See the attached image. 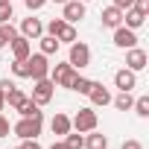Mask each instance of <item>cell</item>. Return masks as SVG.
Here are the masks:
<instances>
[{"mask_svg":"<svg viewBox=\"0 0 149 149\" xmlns=\"http://www.w3.org/2000/svg\"><path fill=\"white\" fill-rule=\"evenodd\" d=\"M41 126H44V117H21L12 132H15L21 140H35V137L41 134Z\"/></svg>","mask_w":149,"mask_h":149,"instance_id":"6da1fadb","label":"cell"},{"mask_svg":"<svg viewBox=\"0 0 149 149\" xmlns=\"http://www.w3.org/2000/svg\"><path fill=\"white\" fill-rule=\"evenodd\" d=\"M73 79H76V70H73L67 61H61V64H53V67H50V82H53L56 88H67V91H70Z\"/></svg>","mask_w":149,"mask_h":149,"instance_id":"7a4b0ae2","label":"cell"},{"mask_svg":"<svg viewBox=\"0 0 149 149\" xmlns=\"http://www.w3.org/2000/svg\"><path fill=\"white\" fill-rule=\"evenodd\" d=\"M67 64H70L73 70L88 67V64H91V47L82 44V41H73V44H70V53H67Z\"/></svg>","mask_w":149,"mask_h":149,"instance_id":"3957f363","label":"cell"},{"mask_svg":"<svg viewBox=\"0 0 149 149\" xmlns=\"http://www.w3.org/2000/svg\"><path fill=\"white\" fill-rule=\"evenodd\" d=\"M70 126L76 129V132H82V134H85V132H94V129H97V111H94V108H79L76 117L70 120Z\"/></svg>","mask_w":149,"mask_h":149,"instance_id":"277c9868","label":"cell"},{"mask_svg":"<svg viewBox=\"0 0 149 149\" xmlns=\"http://www.w3.org/2000/svg\"><path fill=\"white\" fill-rule=\"evenodd\" d=\"M26 64H29V79H32V82H35V79H47V76H50V61H47V56H44V53L29 56V58H26Z\"/></svg>","mask_w":149,"mask_h":149,"instance_id":"5b68a950","label":"cell"},{"mask_svg":"<svg viewBox=\"0 0 149 149\" xmlns=\"http://www.w3.org/2000/svg\"><path fill=\"white\" fill-rule=\"evenodd\" d=\"M61 18L67 24H76L85 18V3L82 0H67V3H61Z\"/></svg>","mask_w":149,"mask_h":149,"instance_id":"8992f818","label":"cell"},{"mask_svg":"<svg viewBox=\"0 0 149 149\" xmlns=\"http://www.w3.org/2000/svg\"><path fill=\"white\" fill-rule=\"evenodd\" d=\"M53 82H50V76L47 79H35V88H32V100L38 102V105H47L50 100H53Z\"/></svg>","mask_w":149,"mask_h":149,"instance_id":"52a82bcc","label":"cell"},{"mask_svg":"<svg viewBox=\"0 0 149 149\" xmlns=\"http://www.w3.org/2000/svg\"><path fill=\"white\" fill-rule=\"evenodd\" d=\"M114 44L120 47V50H129V47H137V35H134V29H129V26H117L114 29Z\"/></svg>","mask_w":149,"mask_h":149,"instance_id":"ba28073f","label":"cell"},{"mask_svg":"<svg viewBox=\"0 0 149 149\" xmlns=\"http://www.w3.org/2000/svg\"><path fill=\"white\" fill-rule=\"evenodd\" d=\"M146 61H149V56H146V50H140V47H129V53H126V67L129 70H143L146 67Z\"/></svg>","mask_w":149,"mask_h":149,"instance_id":"9c48e42d","label":"cell"},{"mask_svg":"<svg viewBox=\"0 0 149 149\" xmlns=\"http://www.w3.org/2000/svg\"><path fill=\"white\" fill-rule=\"evenodd\" d=\"M114 85H117L120 91H132V88H137V73L129 70V67L117 70V73H114Z\"/></svg>","mask_w":149,"mask_h":149,"instance_id":"30bf717a","label":"cell"},{"mask_svg":"<svg viewBox=\"0 0 149 149\" xmlns=\"http://www.w3.org/2000/svg\"><path fill=\"white\" fill-rule=\"evenodd\" d=\"M21 35L29 38V41H32V38H41V35H44V24H41L38 18H24V21H21Z\"/></svg>","mask_w":149,"mask_h":149,"instance_id":"8fae6325","label":"cell"},{"mask_svg":"<svg viewBox=\"0 0 149 149\" xmlns=\"http://www.w3.org/2000/svg\"><path fill=\"white\" fill-rule=\"evenodd\" d=\"M88 97H91V102H94V105H111V91H108L102 82H91Z\"/></svg>","mask_w":149,"mask_h":149,"instance_id":"7c38bea8","label":"cell"},{"mask_svg":"<svg viewBox=\"0 0 149 149\" xmlns=\"http://www.w3.org/2000/svg\"><path fill=\"white\" fill-rule=\"evenodd\" d=\"M102 26H108V29H117L120 24H123V9H117V6H108V9H102Z\"/></svg>","mask_w":149,"mask_h":149,"instance_id":"4fadbf2b","label":"cell"},{"mask_svg":"<svg viewBox=\"0 0 149 149\" xmlns=\"http://www.w3.org/2000/svg\"><path fill=\"white\" fill-rule=\"evenodd\" d=\"M12 56H15L18 61H24V58H29V56H32V44H29V38H24V35H18V38L12 41Z\"/></svg>","mask_w":149,"mask_h":149,"instance_id":"5bb4252c","label":"cell"},{"mask_svg":"<svg viewBox=\"0 0 149 149\" xmlns=\"http://www.w3.org/2000/svg\"><path fill=\"white\" fill-rule=\"evenodd\" d=\"M15 111H18L21 117H44V114H41V105H38L32 97H24V100H21V105H18Z\"/></svg>","mask_w":149,"mask_h":149,"instance_id":"9a60e30c","label":"cell"},{"mask_svg":"<svg viewBox=\"0 0 149 149\" xmlns=\"http://www.w3.org/2000/svg\"><path fill=\"white\" fill-rule=\"evenodd\" d=\"M143 21H146V12H140V9H126L123 12V24L129 26V29H137V26H143Z\"/></svg>","mask_w":149,"mask_h":149,"instance_id":"2e32d148","label":"cell"},{"mask_svg":"<svg viewBox=\"0 0 149 149\" xmlns=\"http://www.w3.org/2000/svg\"><path fill=\"white\" fill-rule=\"evenodd\" d=\"M50 129H53V134H61V137H64V134H67L73 126H70V117L58 111V114H53V120H50Z\"/></svg>","mask_w":149,"mask_h":149,"instance_id":"e0dca14e","label":"cell"},{"mask_svg":"<svg viewBox=\"0 0 149 149\" xmlns=\"http://www.w3.org/2000/svg\"><path fill=\"white\" fill-rule=\"evenodd\" d=\"M85 146H88V149H108V137H105V134H100V132L94 129V132H88Z\"/></svg>","mask_w":149,"mask_h":149,"instance_id":"ac0fdd59","label":"cell"},{"mask_svg":"<svg viewBox=\"0 0 149 149\" xmlns=\"http://www.w3.org/2000/svg\"><path fill=\"white\" fill-rule=\"evenodd\" d=\"M132 102H134V100H132V91H120L117 97H111V105H114L117 111H129Z\"/></svg>","mask_w":149,"mask_h":149,"instance_id":"d6986e66","label":"cell"},{"mask_svg":"<svg viewBox=\"0 0 149 149\" xmlns=\"http://www.w3.org/2000/svg\"><path fill=\"white\" fill-rule=\"evenodd\" d=\"M38 41H41V53H44V56H53V53L61 47V44H58V38H53V35H41Z\"/></svg>","mask_w":149,"mask_h":149,"instance_id":"ffe728a7","label":"cell"},{"mask_svg":"<svg viewBox=\"0 0 149 149\" xmlns=\"http://www.w3.org/2000/svg\"><path fill=\"white\" fill-rule=\"evenodd\" d=\"M24 97H26V94H24V91H21V88H18V85H12V88H9V91H6V105H12V108H18V105H21V100H24Z\"/></svg>","mask_w":149,"mask_h":149,"instance_id":"44dd1931","label":"cell"},{"mask_svg":"<svg viewBox=\"0 0 149 149\" xmlns=\"http://www.w3.org/2000/svg\"><path fill=\"white\" fill-rule=\"evenodd\" d=\"M64 143H67V149H85V137H82V132H67L64 134Z\"/></svg>","mask_w":149,"mask_h":149,"instance_id":"7402d4cb","label":"cell"},{"mask_svg":"<svg viewBox=\"0 0 149 149\" xmlns=\"http://www.w3.org/2000/svg\"><path fill=\"white\" fill-rule=\"evenodd\" d=\"M56 38H58V44H73V41H76V29H73V24H64Z\"/></svg>","mask_w":149,"mask_h":149,"instance_id":"603a6c76","label":"cell"},{"mask_svg":"<svg viewBox=\"0 0 149 149\" xmlns=\"http://www.w3.org/2000/svg\"><path fill=\"white\" fill-rule=\"evenodd\" d=\"M12 73H15L18 79H29V64H26V58H24V61L15 58V61H12Z\"/></svg>","mask_w":149,"mask_h":149,"instance_id":"cb8c5ba5","label":"cell"},{"mask_svg":"<svg viewBox=\"0 0 149 149\" xmlns=\"http://www.w3.org/2000/svg\"><path fill=\"white\" fill-rule=\"evenodd\" d=\"M70 91H76V94H88V91H91V79H85V76H79V73H76V79H73Z\"/></svg>","mask_w":149,"mask_h":149,"instance_id":"d4e9b609","label":"cell"},{"mask_svg":"<svg viewBox=\"0 0 149 149\" xmlns=\"http://www.w3.org/2000/svg\"><path fill=\"white\" fill-rule=\"evenodd\" d=\"M132 108L137 111V117H149V97H137L132 102Z\"/></svg>","mask_w":149,"mask_h":149,"instance_id":"484cf974","label":"cell"},{"mask_svg":"<svg viewBox=\"0 0 149 149\" xmlns=\"http://www.w3.org/2000/svg\"><path fill=\"white\" fill-rule=\"evenodd\" d=\"M15 15L12 9V0H0V24H9V18Z\"/></svg>","mask_w":149,"mask_h":149,"instance_id":"4316f807","label":"cell"},{"mask_svg":"<svg viewBox=\"0 0 149 149\" xmlns=\"http://www.w3.org/2000/svg\"><path fill=\"white\" fill-rule=\"evenodd\" d=\"M0 35L6 38V44H12V41L18 38V29H15L12 24H0Z\"/></svg>","mask_w":149,"mask_h":149,"instance_id":"83f0119b","label":"cell"},{"mask_svg":"<svg viewBox=\"0 0 149 149\" xmlns=\"http://www.w3.org/2000/svg\"><path fill=\"white\" fill-rule=\"evenodd\" d=\"M64 24H67L64 18H53V21L47 24V35H53V38H56V35L61 32V26H64Z\"/></svg>","mask_w":149,"mask_h":149,"instance_id":"f1b7e54d","label":"cell"},{"mask_svg":"<svg viewBox=\"0 0 149 149\" xmlns=\"http://www.w3.org/2000/svg\"><path fill=\"white\" fill-rule=\"evenodd\" d=\"M24 3H26V9H29V12H38V9L47 3V0H24Z\"/></svg>","mask_w":149,"mask_h":149,"instance_id":"f546056e","label":"cell"},{"mask_svg":"<svg viewBox=\"0 0 149 149\" xmlns=\"http://www.w3.org/2000/svg\"><path fill=\"white\" fill-rule=\"evenodd\" d=\"M0 137H9V120L0 114Z\"/></svg>","mask_w":149,"mask_h":149,"instance_id":"4dcf8cb0","label":"cell"},{"mask_svg":"<svg viewBox=\"0 0 149 149\" xmlns=\"http://www.w3.org/2000/svg\"><path fill=\"white\" fill-rule=\"evenodd\" d=\"M111 6H117V9H123V12H126V9H132V6H134V0H114Z\"/></svg>","mask_w":149,"mask_h":149,"instance_id":"1f68e13d","label":"cell"},{"mask_svg":"<svg viewBox=\"0 0 149 149\" xmlns=\"http://www.w3.org/2000/svg\"><path fill=\"white\" fill-rule=\"evenodd\" d=\"M120 149H143V143H140V140H123Z\"/></svg>","mask_w":149,"mask_h":149,"instance_id":"d6a6232c","label":"cell"},{"mask_svg":"<svg viewBox=\"0 0 149 149\" xmlns=\"http://www.w3.org/2000/svg\"><path fill=\"white\" fill-rule=\"evenodd\" d=\"M15 149H41V146H38V140H24V143L15 146Z\"/></svg>","mask_w":149,"mask_h":149,"instance_id":"836d02e7","label":"cell"},{"mask_svg":"<svg viewBox=\"0 0 149 149\" xmlns=\"http://www.w3.org/2000/svg\"><path fill=\"white\" fill-rule=\"evenodd\" d=\"M134 9H140V12L149 15V0H134Z\"/></svg>","mask_w":149,"mask_h":149,"instance_id":"e575fe53","label":"cell"},{"mask_svg":"<svg viewBox=\"0 0 149 149\" xmlns=\"http://www.w3.org/2000/svg\"><path fill=\"white\" fill-rule=\"evenodd\" d=\"M6 108V94H3V88H0V111Z\"/></svg>","mask_w":149,"mask_h":149,"instance_id":"d590c367","label":"cell"},{"mask_svg":"<svg viewBox=\"0 0 149 149\" xmlns=\"http://www.w3.org/2000/svg\"><path fill=\"white\" fill-rule=\"evenodd\" d=\"M50 149H67V143H64V140H61V143H53V146H50Z\"/></svg>","mask_w":149,"mask_h":149,"instance_id":"8d00e7d4","label":"cell"},{"mask_svg":"<svg viewBox=\"0 0 149 149\" xmlns=\"http://www.w3.org/2000/svg\"><path fill=\"white\" fill-rule=\"evenodd\" d=\"M3 47H6V38H3V35H0V50H3Z\"/></svg>","mask_w":149,"mask_h":149,"instance_id":"74e56055","label":"cell"},{"mask_svg":"<svg viewBox=\"0 0 149 149\" xmlns=\"http://www.w3.org/2000/svg\"><path fill=\"white\" fill-rule=\"evenodd\" d=\"M53 3H58V6H61V3H67V0H53Z\"/></svg>","mask_w":149,"mask_h":149,"instance_id":"f35d334b","label":"cell"},{"mask_svg":"<svg viewBox=\"0 0 149 149\" xmlns=\"http://www.w3.org/2000/svg\"><path fill=\"white\" fill-rule=\"evenodd\" d=\"M82 3H88V0H82Z\"/></svg>","mask_w":149,"mask_h":149,"instance_id":"ab89813d","label":"cell"}]
</instances>
